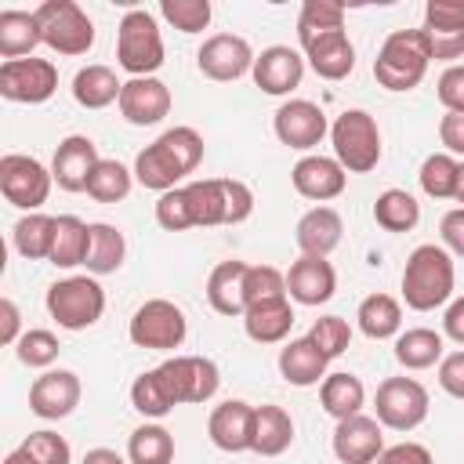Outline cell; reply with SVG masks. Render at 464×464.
Masks as SVG:
<instances>
[{
  "label": "cell",
  "mask_w": 464,
  "mask_h": 464,
  "mask_svg": "<svg viewBox=\"0 0 464 464\" xmlns=\"http://www.w3.org/2000/svg\"><path fill=\"white\" fill-rule=\"evenodd\" d=\"M453 283H457L453 254L439 243H420L402 268V301L413 312L442 308L453 297Z\"/></svg>",
  "instance_id": "1"
},
{
  "label": "cell",
  "mask_w": 464,
  "mask_h": 464,
  "mask_svg": "<svg viewBox=\"0 0 464 464\" xmlns=\"http://www.w3.org/2000/svg\"><path fill=\"white\" fill-rule=\"evenodd\" d=\"M428 62L431 51L424 29H395L373 58V76L384 91H413L424 80Z\"/></svg>",
  "instance_id": "2"
},
{
  "label": "cell",
  "mask_w": 464,
  "mask_h": 464,
  "mask_svg": "<svg viewBox=\"0 0 464 464\" xmlns=\"http://www.w3.org/2000/svg\"><path fill=\"white\" fill-rule=\"evenodd\" d=\"M330 141L334 160L352 174H366L381 163V130L366 109H344L330 123Z\"/></svg>",
  "instance_id": "3"
},
{
  "label": "cell",
  "mask_w": 464,
  "mask_h": 464,
  "mask_svg": "<svg viewBox=\"0 0 464 464\" xmlns=\"http://www.w3.org/2000/svg\"><path fill=\"white\" fill-rule=\"evenodd\" d=\"M116 62L130 76H152L163 65V36L145 7H134L116 25Z\"/></svg>",
  "instance_id": "4"
},
{
  "label": "cell",
  "mask_w": 464,
  "mask_h": 464,
  "mask_svg": "<svg viewBox=\"0 0 464 464\" xmlns=\"http://www.w3.org/2000/svg\"><path fill=\"white\" fill-rule=\"evenodd\" d=\"M47 312L62 330H87L105 312V290L94 276H69L47 286Z\"/></svg>",
  "instance_id": "5"
},
{
  "label": "cell",
  "mask_w": 464,
  "mask_h": 464,
  "mask_svg": "<svg viewBox=\"0 0 464 464\" xmlns=\"http://www.w3.org/2000/svg\"><path fill=\"white\" fill-rule=\"evenodd\" d=\"M36 22L44 33V44L54 54L76 58V54H87L94 47V22L72 0H44L36 7Z\"/></svg>",
  "instance_id": "6"
},
{
  "label": "cell",
  "mask_w": 464,
  "mask_h": 464,
  "mask_svg": "<svg viewBox=\"0 0 464 464\" xmlns=\"http://www.w3.org/2000/svg\"><path fill=\"white\" fill-rule=\"evenodd\" d=\"M130 341L138 348H149V352H174L181 348L185 334H188V319L185 312L167 301V297H152L145 301L134 315H130V326H127Z\"/></svg>",
  "instance_id": "7"
},
{
  "label": "cell",
  "mask_w": 464,
  "mask_h": 464,
  "mask_svg": "<svg viewBox=\"0 0 464 464\" xmlns=\"http://www.w3.org/2000/svg\"><path fill=\"white\" fill-rule=\"evenodd\" d=\"M156 373L174 406L207 402V399H214V392L221 384V373H218L214 359H207V355H170L156 366Z\"/></svg>",
  "instance_id": "8"
},
{
  "label": "cell",
  "mask_w": 464,
  "mask_h": 464,
  "mask_svg": "<svg viewBox=\"0 0 464 464\" xmlns=\"http://www.w3.org/2000/svg\"><path fill=\"white\" fill-rule=\"evenodd\" d=\"M51 185H54V178L36 156H22V152L0 156V192L11 207L36 214L47 203Z\"/></svg>",
  "instance_id": "9"
},
{
  "label": "cell",
  "mask_w": 464,
  "mask_h": 464,
  "mask_svg": "<svg viewBox=\"0 0 464 464\" xmlns=\"http://www.w3.org/2000/svg\"><path fill=\"white\" fill-rule=\"evenodd\" d=\"M377 420L392 431H413L428 417V388L413 377H384L373 395Z\"/></svg>",
  "instance_id": "10"
},
{
  "label": "cell",
  "mask_w": 464,
  "mask_h": 464,
  "mask_svg": "<svg viewBox=\"0 0 464 464\" xmlns=\"http://www.w3.org/2000/svg\"><path fill=\"white\" fill-rule=\"evenodd\" d=\"M58 91V69L47 58H14L0 65V94L18 105H40Z\"/></svg>",
  "instance_id": "11"
},
{
  "label": "cell",
  "mask_w": 464,
  "mask_h": 464,
  "mask_svg": "<svg viewBox=\"0 0 464 464\" xmlns=\"http://www.w3.org/2000/svg\"><path fill=\"white\" fill-rule=\"evenodd\" d=\"M254 51L243 36L236 33H214L199 44L196 51V65L207 80H218V83H228V80H239L246 72H254Z\"/></svg>",
  "instance_id": "12"
},
{
  "label": "cell",
  "mask_w": 464,
  "mask_h": 464,
  "mask_svg": "<svg viewBox=\"0 0 464 464\" xmlns=\"http://www.w3.org/2000/svg\"><path fill=\"white\" fill-rule=\"evenodd\" d=\"M420 29L435 62L457 65V58H464V0H428Z\"/></svg>",
  "instance_id": "13"
},
{
  "label": "cell",
  "mask_w": 464,
  "mask_h": 464,
  "mask_svg": "<svg viewBox=\"0 0 464 464\" xmlns=\"http://www.w3.org/2000/svg\"><path fill=\"white\" fill-rule=\"evenodd\" d=\"M272 127H276V138H279L283 145L301 149V152L315 149V145L330 134L326 112H323L315 102H308V98H290V102H283V105L276 109Z\"/></svg>",
  "instance_id": "14"
},
{
  "label": "cell",
  "mask_w": 464,
  "mask_h": 464,
  "mask_svg": "<svg viewBox=\"0 0 464 464\" xmlns=\"http://www.w3.org/2000/svg\"><path fill=\"white\" fill-rule=\"evenodd\" d=\"M102 163L98 145L87 134H69L58 141L54 160H51V178L58 188L65 192H87V181L94 174V167Z\"/></svg>",
  "instance_id": "15"
},
{
  "label": "cell",
  "mask_w": 464,
  "mask_h": 464,
  "mask_svg": "<svg viewBox=\"0 0 464 464\" xmlns=\"http://www.w3.org/2000/svg\"><path fill=\"white\" fill-rule=\"evenodd\" d=\"M384 424L377 417L355 413L348 420H337L334 428V457L341 464H373L384 453Z\"/></svg>",
  "instance_id": "16"
},
{
  "label": "cell",
  "mask_w": 464,
  "mask_h": 464,
  "mask_svg": "<svg viewBox=\"0 0 464 464\" xmlns=\"http://www.w3.org/2000/svg\"><path fill=\"white\" fill-rule=\"evenodd\" d=\"M120 116L134 127H152L170 112V87L156 76H130L120 91Z\"/></svg>",
  "instance_id": "17"
},
{
  "label": "cell",
  "mask_w": 464,
  "mask_h": 464,
  "mask_svg": "<svg viewBox=\"0 0 464 464\" xmlns=\"http://www.w3.org/2000/svg\"><path fill=\"white\" fill-rule=\"evenodd\" d=\"M80 377L72 370H47L29 388V410L44 420H62L80 406Z\"/></svg>",
  "instance_id": "18"
},
{
  "label": "cell",
  "mask_w": 464,
  "mask_h": 464,
  "mask_svg": "<svg viewBox=\"0 0 464 464\" xmlns=\"http://www.w3.org/2000/svg\"><path fill=\"white\" fill-rule=\"evenodd\" d=\"M254 83L265 91V94H290L294 87H301V76H304V54L286 47V44H276V47H265L257 58H254Z\"/></svg>",
  "instance_id": "19"
},
{
  "label": "cell",
  "mask_w": 464,
  "mask_h": 464,
  "mask_svg": "<svg viewBox=\"0 0 464 464\" xmlns=\"http://www.w3.org/2000/svg\"><path fill=\"white\" fill-rule=\"evenodd\" d=\"M290 181H294L297 196H304L312 203H326V199H337L344 192L348 170L334 156H301L290 170Z\"/></svg>",
  "instance_id": "20"
},
{
  "label": "cell",
  "mask_w": 464,
  "mask_h": 464,
  "mask_svg": "<svg viewBox=\"0 0 464 464\" xmlns=\"http://www.w3.org/2000/svg\"><path fill=\"white\" fill-rule=\"evenodd\" d=\"M207 435L218 450L225 453H243L254 442V406L243 399H225L221 406L210 410Z\"/></svg>",
  "instance_id": "21"
},
{
  "label": "cell",
  "mask_w": 464,
  "mask_h": 464,
  "mask_svg": "<svg viewBox=\"0 0 464 464\" xmlns=\"http://www.w3.org/2000/svg\"><path fill=\"white\" fill-rule=\"evenodd\" d=\"M334 290H337V272H334V265H330L326 257H308V254H301V257L290 265V272H286V294H290L297 304H308V308L326 304V301L334 297Z\"/></svg>",
  "instance_id": "22"
},
{
  "label": "cell",
  "mask_w": 464,
  "mask_h": 464,
  "mask_svg": "<svg viewBox=\"0 0 464 464\" xmlns=\"http://www.w3.org/2000/svg\"><path fill=\"white\" fill-rule=\"evenodd\" d=\"M301 51H304L312 72L323 76V80H344L355 69V47H352V40H348L344 29L319 33L312 40H301Z\"/></svg>",
  "instance_id": "23"
},
{
  "label": "cell",
  "mask_w": 464,
  "mask_h": 464,
  "mask_svg": "<svg viewBox=\"0 0 464 464\" xmlns=\"http://www.w3.org/2000/svg\"><path fill=\"white\" fill-rule=\"evenodd\" d=\"M341 232H344V221L334 207H312L308 214H301L297 228H294V239L301 246V254L308 257H326L330 250H337L341 243Z\"/></svg>",
  "instance_id": "24"
},
{
  "label": "cell",
  "mask_w": 464,
  "mask_h": 464,
  "mask_svg": "<svg viewBox=\"0 0 464 464\" xmlns=\"http://www.w3.org/2000/svg\"><path fill=\"white\" fill-rule=\"evenodd\" d=\"M326 355L312 344V337H294L279 348V373L294 388H312L326 381Z\"/></svg>",
  "instance_id": "25"
},
{
  "label": "cell",
  "mask_w": 464,
  "mask_h": 464,
  "mask_svg": "<svg viewBox=\"0 0 464 464\" xmlns=\"http://www.w3.org/2000/svg\"><path fill=\"white\" fill-rule=\"evenodd\" d=\"M246 261H221L207 276V301L218 315H243L246 297H243V279H246Z\"/></svg>",
  "instance_id": "26"
},
{
  "label": "cell",
  "mask_w": 464,
  "mask_h": 464,
  "mask_svg": "<svg viewBox=\"0 0 464 464\" xmlns=\"http://www.w3.org/2000/svg\"><path fill=\"white\" fill-rule=\"evenodd\" d=\"M294 326V308H290V297H276V301H261V304H250L243 312V330L250 341L257 344H279Z\"/></svg>",
  "instance_id": "27"
},
{
  "label": "cell",
  "mask_w": 464,
  "mask_h": 464,
  "mask_svg": "<svg viewBox=\"0 0 464 464\" xmlns=\"http://www.w3.org/2000/svg\"><path fill=\"white\" fill-rule=\"evenodd\" d=\"M44 44L36 11H0V54L4 62L33 58V51Z\"/></svg>",
  "instance_id": "28"
},
{
  "label": "cell",
  "mask_w": 464,
  "mask_h": 464,
  "mask_svg": "<svg viewBox=\"0 0 464 464\" xmlns=\"http://www.w3.org/2000/svg\"><path fill=\"white\" fill-rule=\"evenodd\" d=\"M290 442H294L290 413L283 406H272V402L254 406V442H250V450L261 453V457H279V453L290 450Z\"/></svg>",
  "instance_id": "29"
},
{
  "label": "cell",
  "mask_w": 464,
  "mask_h": 464,
  "mask_svg": "<svg viewBox=\"0 0 464 464\" xmlns=\"http://www.w3.org/2000/svg\"><path fill=\"white\" fill-rule=\"evenodd\" d=\"M319 402L334 420H348L355 413H362L366 406V388L355 373H326V381L319 384Z\"/></svg>",
  "instance_id": "30"
},
{
  "label": "cell",
  "mask_w": 464,
  "mask_h": 464,
  "mask_svg": "<svg viewBox=\"0 0 464 464\" xmlns=\"http://www.w3.org/2000/svg\"><path fill=\"white\" fill-rule=\"evenodd\" d=\"M355 319L370 341H388V337H399L402 330V304L392 294H370L359 301Z\"/></svg>",
  "instance_id": "31"
},
{
  "label": "cell",
  "mask_w": 464,
  "mask_h": 464,
  "mask_svg": "<svg viewBox=\"0 0 464 464\" xmlns=\"http://www.w3.org/2000/svg\"><path fill=\"white\" fill-rule=\"evenodd\" d=\"M91 250V225L80 221L76 214H62L54 221V246H51V265L54 268H76L87 261Z\"/></svg>",
  "instance_id": "32"
},
{
  "label": "cell",
  "mask_w": 464,
  "mask_h": 464,
  "mask_svg": "<svg viewBox=\"0 0 464 464\" xmlns=\"http://www.w3.org/2000/svg\"><path fill=\"white\" fill-rule=\"evenodd\" d=\"M120 91H123V83L116 80V72L109 65H83L72 76V98L83 109H105V105L120 102Z\"/></svg>",
  "instance_id": "33"
},
{
  "label": "cell",
  "mask_w": 464,
  "mask_h": 464,
  "mask_svg": "<svg viewBox=\"0 0 464 464\" xmlns=\"http://www.w3.org/2000/svg\"><path fill=\"white\" fill-rule=\"evenodd\" d=\"M181 178H185L181 167L170 160V152H167L160 141L145 145V149L138 152V160H134V181L145 185V188H152V192H160V196L170 192V188H178Z\"/></svg>",
  "instance_id": "34"
},
{
  "label": "cell",
  "mask_w": 464,
  "mask_h": 464,
  "mask_svg": "<svg viewBox=\"0 0 464 464\" xmlns=\"http://www.w3.org/2000/svg\"><path fill=\"white\" fill-rule=\"evenodd\" d=\"M54 221L51 214H22L11 228V239H14V250L29 261H51V246H54Z\"/></svg>",
  "instance_id": "35"
},
{
  "label": "cell",
  "mask_w": 464,
  "mask_h": 464,
  "mask_svg": "<svg viewBox=\"0 0 464 464\" xmlns=\"http://www.w3.org/2000/svg\"><path fill=\"white\" fill-rule=\"evenodd\" d=\"M185 196H188L192 225H203V228L225 225V218H228V207H225V178H199V181H188V185H185Z\"/></svg>",
  "instance_id": "36"
},
{
  "label": "cell",
  "mask_w": 464,
  "mask_h": 464,
  "mask_svg": "<svg viewBox=\"0 0 464 464\" xmlns=\"http://www.w3.org/2000/svg\"><path fill=\"white\" fill-rule=\"evenodd\" d=\"M123 257H127L123 232L116 225H109V221H94L91 225V250H87V261H83L87 272L91 276H109V272H116L123 265Z\"/></svg>",
  "instance_id": "37"
},
{
  "label": "cell",
  "mask_w": 464,
  "mask_h": 464,
  "mask_svg": "<svg viewBox=\"0 0 464 464\" xmlns=\"http://www.w3.org/2000/svg\"><path fill=\"white\" fill-rule=\"evenodd\" d=\"M395 359L406 370H428L435 362H442V334L428 330V326H413L406 334L395 337Z\"/></svg>",
  "instance_id": "38"
},
{
  "label": "cell",
  "mask_w": 464,
  "mask_h": 464,
  "mask_svg": "<svg viewBox=\"0 0 464 464\" xmlns=\"http://www.w3.org/2000/svg\"><path fill=\"white\" fill-rule=\"evenodd\" d=\"M373 221L384 232H410L420 221V203L406 188H384L373 199Z\"/></svg>",
  "instance_id": "39"
},
{
  "label": "cell",
  "mask_w": 464,
  "mask_h": 464,
  "mask_svg": "<svg viewBox=\"0 0 464 464\" xmlns=\"http://www.w3.org/2000/svg\"><path fill=\"white\" fill-rule=\"evenodd\" d=\"M130 464H170L174 460V435L163 424H141L127 439Z\"/></svg>",
  "instance_id": "40"
},
{
  "label": "cell",
  "mask_w": 464,
  "mask_h": 464,
  "mask_svg": "<svg viewBox=\"0 0 464 464\" xmlns=\"http://www.w3.org/2000/svg\"><path fill=\"white\" fill-rule=\"evenodd\" d=\"M130 185H134V170H127L120 160H102L87 181V196L98 203H120L127 199Z\"/></svg>",
  "instance_id": "41"
},
{
  "label": "cell",
  "mask_w": 464,
  "mask_h": 464,
  "mask_svg": "<svg viewBox=\"0 0 464 464\" xmlns=\"http://www.w3.org/2000/svg\"><path fill=\"white\" fill-rule=\"evenodd\" d=\"M457 174H460V163H457L450 152H431V156L420 163L417 181H420L424 196H431V199H453V192H457Z\"/></svg>",
  "instance_id": "42"
},
{
  "label": "cell",
  "mask_w": 464,
  "mask_h": 464,
  "mask_svg": "<svg viewBox=\"0 0 464 464\" xmlns=\"http://www.w3.org/2000/svg\"><path fill=\"white\" fill-rule=\"evenodd\" d=\"M14 453L22 457V464H69L72 460L69 442L58 431H47V428L44 431H29Z\"/></svg>",
  "instance_id": "43"
},
{
  "label": "cell",
  "mask_w": 464,
  "mask_h": 464,
  "mask_svg": "<svg viewBox=\"0 0 464 464\" xmlns=\"http://www.w3.org/2000/svg\"><path fill=\"white\" fill-rule=\"evenodd\" d=\"M344 29V7L334 0H304L297 14V40H312L319 33Z\"/></svg>",
  "instance_id": "44"
},
{
  "label": "cell",
  "mask_w": 464,
  "mask_h": 464,
  "mask_svg": "<svg viewBox=\"0 0 464 464\" xmlns=\"http://www.w3.org/2000/svg\"><path fill=\"white\" fill-rule=\"evenodd\" d=\"M130 406H134L141 417H149V420H160V417H167V413L174 410V402H170V395L163 392L156 370H145V373L134 377V384H130Z\"/></svg>",
  "instance_id": "45"
},
{
  "label": "cell",
  "mask_w": 464,
  "mask_h": 464,
  "mask_svg": "<svg viewBox=\"0 0 464 464\" xmlns=\"http://www.w3.org/2000/svg\"><path fill=\"white\" fill-rule=\"evenodd\" d=\"M156 141L170 152V160L181 167V174H192L199 167V160H203V138H199L196 127H170Z\"/></svg>",
  "instance_id": "46"
},
{
  "label": "cell",
  "mask_w": 464,
  "mask_h": 464,
  "mask_svg": "<svg viewBox=\"0 0 464 464\" xmlns=\"http://www.w3.org/2000/svg\"><path fill=\"white\" fill-rule=\"evenodd\" d=\"M243 297H246V308L250 304H261V301L290 297L286 294V272H279L272 265H250L246 268V279H243Z\"/></svg>",
  "instance_id": "47"
},
{
  "label": "cell",
  "mask_w": 464,
  "mask_h": 464,
  "mask_svg": "<svg viewBox=\"0 0 464 464\" xmlns=\"http://www.w3.org/2000/svg\"><path fill=\"white\" fill-rule=\"evenodd\" d=\"M58 352H62V344H58V337H54L51 330H25V334L18 337V344H14L18 362H22V366H33V370L51 366V362L58 359Z\"/></svg>",
  "instance_id": "48"
},
{
  "label": "cell",
  "mask_w": 464,
  "mask_h": 464,
  "mask_svg": "<svg viewBox=\"0 0 464 464\" xmlns=\"http://www.w3.org/2000/svg\"><path fill=\"white\" fill-rule=\"evenodd\" d=\"M160 14L178 33H203L210 25V0H163Z\"/></svg>",
  "instance_id": "49"
},
{
  "label": "cell",
  "mask_w": 464,
  "mask_h": 464,
  "mask_svg": "<svg viewBox=\"0 0 464 464\" xmlns=\"http://www.w3.org/2000/svg\"><path fill=\"white\" fill-rule=\"evenodd\" d=\"M308 337H312V344H315L326 359H337V355L352 344V326H348V319H341V315H323V319L312 323Z\"/></svg>",
  "instance_id": "50"
},
{
  "label": "cell",
  "mask_w": 464,
  "mask_h": 464,
  "mask_svg": "<svg viewBox=\"0 0 464 464\" xmlns=\"http://www.w3.org/2000/svg\"><path fill=\"white\" fill-rule=\"evenodd\" d=\"M156 221H160V228H167V232H185V228H192V210H188L185 188H170V192H163V196L156 199Z\"/></svg>",
  "instance_id": "51"
},
{
  "label": "cell",
  "mask_w": 464,
  "mask_h": 464,
  "mask_svg": "<svg viewBox=\"0 0 464 464\" xmlns=\"http://www.w3.org/2000/svg\"><path fill=\"white\" fill-rule=\"evenodd\" d=\"M225 207H228L225 225H243L254 214V192H250V185L246 181H236V178H225Z\"/></svg>",
  "instance_id": "52"
},
{
  "label": "cell",
  "mask_w": 464,
  "mask_h": 464,
  "mask_svg": "<svg viewBox=\"0 0 464 464\" xmlns=\"http://www.w3.org/2000/svg\"><path fill=\"white\" fill-rule=\"evenodd\" d=\"M435 87H439V102L446 105V112H464V65H450Z\"/></svg>",
  "instance_id": "53"
},
{
  "label": "cell",
  "mask_w": 464,
  "mask_h": 464,
  "mask_svg": "<svg viewBox=\"0 0 464 464\" xmlns=\"http://www.w3.org/2000/svg\"><path fill=\"white\" fill-rule=\"evenodd\" d=\"M439 384H442L446 395L464 399V348L442 355V362H439Z\"/></svg>",
  "instance_id": "54"
},
{
  "label": "cell",
  "mask_w": 464,
  "mask_h": 464,
  "mask_svg": "<svg viewBox=\"0 0 464 464\" xmlns=\"http://www.w3.org/2000/svg\"><path fill=\"white\" fill-rule=\"evenodd\" d=\"M439 236H442V246H446L453 257H464V207H453V210L442 214Z\"/></svg>",
  "instance_id": "55"
},
{
  "label": "cell",
  "mask_w": 464,
  "mask_h": 464,
  "mask_svg": "<svg viewBox=\"0 0 464 464\" xmlns=\"http://www.w3.org/2000/svg\"><path fill=\"white\" fill-rule=\"evenodd\" d=\"M373 464H435L428 446L420 442H399V446H388Z\"/></svg>",
  "instance_id": "56"
},
{
  "label": "cell",
  "mask_w": 464,
  "mask_h": 464,
  "mask_svg": "<svg viewBox=\"0 0 464 464\" xmlns=\"http://www.w3.org/2000/svg\"><path fill=\"white\" fill-rule=\"evenodd\" d=\"M439 141L450 156H464V112H446L439 123Z\"/></svg>",
  "instance_id": "57"
},
{
  "label": "cell",
  "mask_w": 464,
  "mask_h": 464,
  "mask_svg": "<svg viewBox=\"0 0 464 464\" xmlns=\"http://www.w3.org/2000/svg\"><path fill=\"white\" fill-rule=\"evenodd\" d=\"M442 334L457 344H464V297H453L446 304V315H442Z\"/></svg>",
  "instance_id": "58"
},
{
  "label": "cell",
  "mask_w": 464,
  "mask_h": 464,
  "mask_svg": "<svg viewBox=\"0 0 464 464\" xmlns=\"http://www.w3.org/2000/svg\"><path fill=\"white\" fill-rule=\"evenodd\" d=\"M0 315H4V326H0V341L4 344H18V326H22V315H18V304L11 297L0 301Z\"/></svg>",
  "instance_id": "59"
},
{
  "label": "cell",
  "mask_w": 464,
  "mask_h": 464,
  "mask_svg": "<svg viewBox=\"0 0 464 464\" xmlns=\"http://www.w3.org/2000/svg\"><path fill=\"white\" fill-rule=\"evenodd\" d=\"M80 464H127V460H123L116 450H105V446H98V450H87Z\"/></svg>",
  "instance_id": "60"
},
{
  "label": "cell",
  "mask_w": 464,
  "mask_h": 464,
  "mask_svg": "<svg viewBox=\"0 0 464 464\" xmlns=\"http://www.w3.org/2000/svg\"><path fill=\"white\" fill-rule=\"evenodd\" d=\"M453 199L464 207V163H460V174H457V192H453Z\"/></svg>",
  "instance_id": "61"
},
{
  "label": "cell",
  "mask_w": 464,
  "mask_h": 464,
  "mask_svg": "<svg viewBox=\"0 0 464 464\" xmlns=\"http://www.w3.org/2000/svg\"><path fill=\"white\" fill-rule=\"evenodd\" d=\"M4 464H22V457H18V453H14V450H11V453H7V457H4Z\"/></svg>",
  "instance_id": "62"
}]
</instances>
